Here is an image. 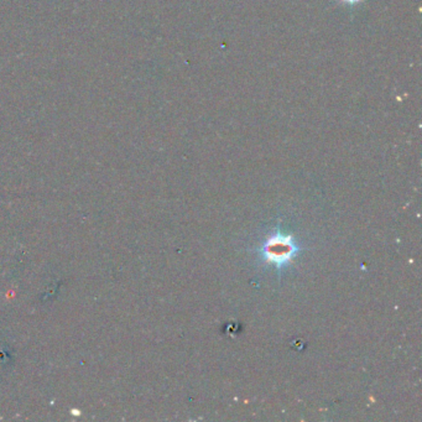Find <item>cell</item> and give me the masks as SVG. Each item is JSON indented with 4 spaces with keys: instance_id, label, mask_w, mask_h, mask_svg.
I'll return each mask as SVG.
<instances>
[{
    "instance_id": "obj_1",
    "label": "cell",
    "mask_w": 422,
    "mask_h": 422,
    "mask_svg": "<svg viewBox=\"0 0 422 422\" xmlns=\"http://www.w3.org/2000/svg\"><path fill=\"white\" fill-rule=\"evenodd\" d=\"M302 250V246L296 243L293 235H284L282 226L279 224L275 232L270 235L264 243L259 246L257 252L265 264L275 265L279 275L284 268H286L293 259Z\"/></svg>"
}]
</instances>
